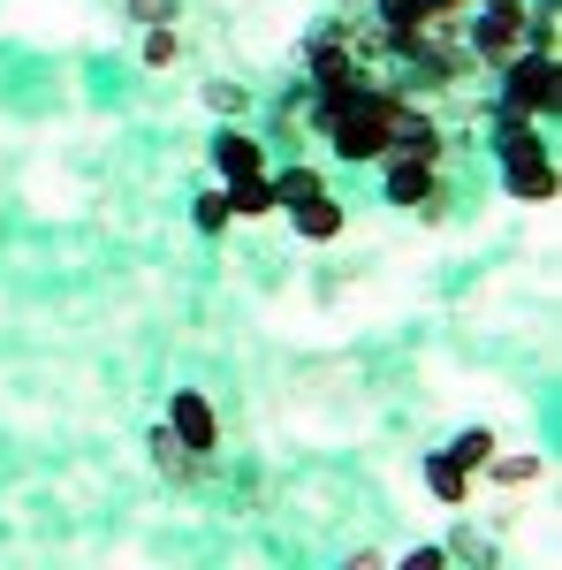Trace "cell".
<instances>
[{
	"mask_svg": "<svg viewBox=\"0 0 562 570\" xmlns=\"http://www.w3.org/2000/svg\"><path fill=\"white\" fill-rule=\"evenodd\" d=\"M524 46H532V8L524 0H486L472 23V53L479 61H517Z\"/></svg>",
	"mask_w": 562,
	"mask_h": 570,
	"instance_id": "6da1fadb",
	"label": "cell"
},
{
	"mask_svg": "<svg viewBox=\"0 0 562 570\" xmlns=\"http://www.w3.org/2000/svg\"><path fill=\"white\" fill-rule=\"evenodd\" d=\"M510 69V91H502V107H517V115H555L562 99V69L555 53L540 46V53H517V61H502Z\"/></svg>",
	"mask_w": 562,
	"mask_h": 570,
	"instance_id": "7a4b0ae2",
	"label": "cell"
},
{
	"mask_svg": "<svg viewBox=\"0 0 562 570\" xmlns=\"http://www.w3.org/2000/svg\"><path fill=\"white\" fill-rule=\"evenodd\" d=\"M168 426H175V441H183V449H190L198 464H206V456L220 449V419H214V403H206L198 389H175V403H168Z\"/></svg>",
	"mask_w": 562,
	"mask_h": 570,
	"instance_id": "3957f363",
	"label": "cell"
},
{
	"mask_svg": "<svg viewBox=\"0 0 562 570\" xmlns=\"http://www.w3.org/2000/svg\"><path fill=\"white\" fill-rule=\"evenodd\" d=\"M388 198L395 206H441V183H433V160H418V153H388Z\"/></svg>",
	"mask_w": 562,
	"mask_h": 570,
	"instance_id": "277c9868",
	"label": "cell"
},
{
	"mask_svg": "<svg viewBox=\"0 0 562 570\" xmlns=\"http://www.w3.org/2000/svg\"><path fill=\"white\" fill-rule=\"evenodd\" d=\"M214 168H220V183L266 176V145H259V137H244V130H220L214 137Z\"/></svg>",
	"mask_w": 562,
	"mask_h": 570,
	"instance_id": "5b68a950",
	"label": "cell"
},
{
	"mask_svg": "<svg viewBox=\"0 0 562 570\" xmlns=\"http://www.w3.org/2000/svg\"><path fill=\"white\" fill-rule=\"evenodd\" d=\"M312 77L319 85H357L365 69H357V53H349L343 31H327V39H312Z\"/></svg>",
	"mask_w": 562,
	"mask_h": 570,
	"instance_id": "8992f818",
	"label": "cell"
},
{
	"mask_svg": "<svg viewBox=\"0 0 562 570\" xmlns=\"http://www.w3.org/2000/svg\"><path fill=\"white\" fill-rule=\"evenodd\" d=\"M289 214H297V228L312 236V244H327V236H343V206H335L327 190H312V198H304V206H289Z\"/></svg>",
	"mask_w": 562,
	"mask_h": 570,
	"instance_id": "52a82bcc",
	"label": "cell"
},
{
	"mask_svg": "<svg viewBox=\"0 0 562 570\" xmlns=\"http://www.w3.org/2000/svg\"><path fill=\"white\" fill-rule=\"evenodd\" d=\"M548 145H540V130H532V115H517V107H502V160L517 168V160H540Z\"/></svg>",
	"mask_w": 562,
	"mask_h": 570,
	"instance_id": "ba28073f",
	"label": "cell"
},
{
	"mask_svg": "<svg viewBox=\"0 0 562 570\" xmlns=\"http://www.w3.org/2000/svg\"><path fill=\"white\" fill-rule=\"evenodd\" d=\"M510 198H524V206H532V198H555V160H548V153H540V160H517V168H510Z\"/></svg>",
	"mask_w": 562,
	"mask_h": 570,
	"instance_id": "9c48e42d",
	"label": "cell"
},
{
	"mask_svg": "<svg viewBox=\"0 0 562 570\" xmlns=\"http://www.w3.org/2000/svg\"><path fill=\"white\" fill-rule=\"evenodd\" d=\"M426 487L441 494V502H464V494H472V472H464V464H456V456L441 449V456L426 464Z\"/></svg>",
	"mask_w": 562,
	"mask_h": 570,
	"instance_id": "30bf717a",
	"label": "cell"
},
{
	"mask_svg": "<svg viewBox=\"0 0 562 570\" xmlns=\"http://www.w3.org/2000/svg\"><path fill=\"white\" fill-rule=\"evenodd\" d=\"M228 214H274V183L266 176H244V183H228Z\"/></svg>",
	"mask_w": 562,
	"mask_h": 570,
	"instance_id": "8fae6325",
	"label": "cell"
},
{
	"mask_svg": "<svg viewBox=\"0 0 562 570\" xmlns=\"http://www.w3.org/2000/svg\"><path fill=\"white\" fill-rule=\"evenodd\" d=\"M152 456H160V472H168V480H190V472H198V456L175 441V426H160V434H152Z\"/></svg>",
	"mask_w": 562,
	"mask_h": 570,
	"instance_id": "7c38bea8",
	"label": "cell"
},
{
	"mask_svg": "<svg viewBox=\"0 0 562 570\" xmlns=\"http://www.w3.org/2000/svg\"><path fill=\"white\" fill-rule=\"evenodd\" d=\"M494 449H502V441L486 434V426H464V434L448 441V456H456V464H464V472H479V464H486V456H494Z\"/></svg>",
	"mask_w": 562,
	"mask_h": 570,
	"instance_id": "4fadbf2b",
	"label": "cell"
},
{
	"mask_svg": "<svg viewBox=\"0 0 562 570\" xmlns=\"http://www.w3.org/2000/svg\"><path fill=\"white\" fill-rule=\"evenodd\" d=\"M312 190H327V183L312 176V168H289V176H274V206H304Z\"/></svg>",
	"mask_w": 562,
	"mask_h": 570,
	"instance_id": "5bb4252c",
	"label": "cell"
},
{
	"mask_svg": "<svg viewBox=\"0 0 562 570\" xmlns=\"http://www.w3.org/2000/svg\"><path fill=\"white\" fill-rule=\"evenodd\" d=\"M486 464H494V480H502V487L540 480V456H486Z\"/></svg>",
	"mask_w": 562,
	"mask_h": 570,
	"instance_id": "9a60e30c",
	"label": "cell"
},
{
	"mask_svg": "<svg viewBox=\"0 0 562 570\" xmlns=\"http://www.w3.org/2000/svg\"><path fill=\"white\" fill-rule=\"evenodd\" d=\"M175 53H183V39H175L168 23H160V31L145 39V69H175Z\"/></svg>",
	"mask_w": 562,
	"mask_h": 570,
	"instance_id": "2e32d148",
	"label": "cell"
},
{
	"mask_svg": "<svg viewBox=\"0 0 562 570\" xmlns=\"http://www.w3.org/2000/svg\"><path fill=\"white\" fill-rule=\"evenodd\" d=\"M228 190H206V198H198V228H206V236H220V228H228Z\"/></svg>",
	"mask_w": 562,
	"mask_h": 570,
	"instance_id": "e0dca14e",
	"label": "cell"
},
{
	"mask_svg": "<svg viewBox=\"0 0 562 570\" xmlns=\"http://www.w3.org/2000/svg\"><path fill=\"white\" fill-rule=\"evenodd\" d=\"M130 16H137V23H168L175 0H130Z\"/></svg>",
	"mask_w": 562,
	"mask_h": 570,
	"instance_id": "ac0fdd59",
	"label": "cell"
},
{
	"mask_svg": "<svg viewBox=\"0 0 562 570\" xmlns=\"http://www.w3.org/2000/svg\"><path fill=\"white\" fill-rule=\"evenodd\" d=\"M403 570H448V556H441V548H411V556H403Z\"/></svg>",
	"mask_w": 562,
	"mask_h": 570,
	"instance_id": "d6986e66",
	"label": "cell"
}]
</instances>
